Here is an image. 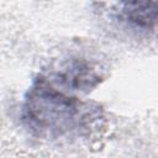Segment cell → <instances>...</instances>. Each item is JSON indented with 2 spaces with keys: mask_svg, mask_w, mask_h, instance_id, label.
I'll use <instances>...</instances> for the list:
<instances>
[{
  "mask_svg": "<svg viewBox=\"0 0 158 158\" xmlns=\"http://www.w3.org/2000/svg\"><path fill=\"white\" fill-rule=\"evenodd\" d=\"M23 118L31 128L41 132L62 135L79 125L80 104L64 95L41 78L30 90L23 107Z\"/></svg>",
  "mask_w": 158,
  "mask_h": 158,
  "instance_id": "1",
  "label": "cell"
},
{
  "mask_svg": "<svg viewBox=\"0 0 158 158\" xmlns=\"http://www.w3.org/2000/svg\"><path fill=\"white\" fill-rule=\"evenodd\" d=\"M121 17L136 27L149 28L158 22V2H127Z\"/></svg>",
  "mask_w": 158,
  "mask_h": 158,
  "instance_id": "2",
  "label": "cell"
}]
</instances>
